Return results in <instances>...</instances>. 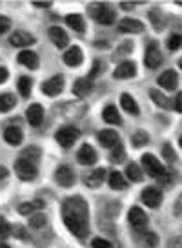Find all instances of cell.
<instances>
[{
    "label": "cell",
    "instance_id": "33",
    "mask_svg": "<svg viewBox=\"0 0 182 248\" xmlns=\"http://www.w3.org/2000/svg\"><path fill=\"white\" fill-rule=\"evenodd\" d=\"M20 157H22V159H26V161H30V163L37 164L38 159H40V148H37V146H28L22 152V155H20Z\"/></svg>",
    "mask_w": 182,
    "mask_h": 248
},
{
    "label": "cell",
    "instance_id": "21",
    "mask_svg": "<svg viewBox=\"0 0 182 248\" xmlns=\"http://www.w3.org/2000/svg\"><path fill=\"white\" fill-rule=\"evenodd\" d=\"M159 84L162 86L164 90H175V88H177V84H179L177 71H175V70H166L159 77Z\"/></svg>",
    "mask_w": 182,
    "mask_h": 248
},
{
    "label": "cell",
    "instance_id": "1",
    "mask_svg": "<svg viewBox=\"0 0 182 248\" xmlns=\"http://www.w3.org/2000/svg\"><path fill=\"white\" fill-rule=\"evenodd\" d=\"M62 219L68 230L78 239L90 235V208L82 195H71L62 204Z\"/></svg>",
    "mask_w": 182,
    "mask_h": 248
},
{
    "label": "cell",
    "instance_id": "50",
    "mask_svg": "<svg viewBox=\"0 0 182 248\" xmlns=\"http://www.w3.org/2000/svg\"><path fill=\"white\" fill-rule=\"evenodd\" d=\"M8 175H9L8 168H6V166H0V183H2V181H4V179L8 177Z\"/></svg>",
    "mask_w": 182,
    "mask_h": 248
},
{
    "label": "cell",
    "instance_id": "49",
    "mask_svg": "<svg viewBox=\"0 0 182 248\" xmlns=\"http://www.w3.org/2000/svg\"><path fill=\"white\" fill-rule=\"evenodd\" d=\"M33 6H35V8H40V9L51 8V2H38V0H35V2H33Z\"/></svg>",
    "mask_w": 182,
    "mask_h": 248
},
{
    "label": "cell",
    "instance_id": "28",
    "mask_svg": "<svg viewBox=\"0 0 182 248\" xmlns=\"http://www.w3.org/2000/svg\"><path fill=\"white\" fill-rule=\"evenodd\" d=\"M109 186L113 188V190H126L128 188V183H126V179L122 175L121 171H113L111 175H109Z\"/></svg>",
    "mask_w": 182,
    "mask_h": 248
},
{
    "label": "cell",
    "instance_id": "22",
    "mask_svg": "<svg viewBox=\"0 0 182 248\" xmlns=\"http://www.w3.org/2000/svg\"><path fill=\"white\" fill-rule=\"evenodd\" d=\"M99 142L106 148L117 146L121 142L119 140V133L115 132V130H102V132H99Z\"/></svg>",
    "mask_w": 182,
    "mask_h": 248
},
{
    "label": "cell",
    "instance_id": "6",
    "mask_svg": "<svg viewBox=\"0 0 182 248\" xmlns=\"http://www.w3.org/2000/svg\"><path fill=\"white\" fill-rule=\"evenodd\" d=\"M15 171L18 179H22V181H33L38 175L37 164L30 163V161H26L22 157L15 161Z\"/></svg>",
    "mask_w": 182,
    "mask_h": 248
},
{
    "label": "cell",
    "instance_id": "24",
    "mask_svg": "<svg viewBox=\"0 0 182 248\" xmlns=\"http://www.w3.org/2000/svg\"><path fill=\"white\" fill-rule=\"evenodd\" d=\"M102 119L106 121L107 124H122V117H121V113H119V109L115 108V106H106V108L102 109Z\"/></svg>",
    "mask_w": 182,
    "mask_h": 248
},
{
    "label": "cell",
    "instance_id": "2",
    "mask_svg": "<svg viewBox=\"0 0 182 248\" xmlns=\"http://www.w3.org/2000/svg\"><path fill=\"white\" fill-rule=\"evenodd\" d=\"M88 13H90L95 20L102 26H111V24L117 20V11H115L109 4H90V8H88Z\"/></svg>",
    "mask_w": 182,
    "mask_h": 248
},
{
    "label": "cell",
    "instance_id": "18",
    "mask_svg": "<svg viewBox=\"0 0 182 248\" xmlns=\"http://www.w3.org/2000/svg\"><path fill=\"white\" fill-rule=\"evenodd\" d=\"M18 62L26 66V68H30V70H37L40 61H38V55L35 51H31V49H24L18 53Z\"/></svg>",
    "mask_w": 182,
    "mask_h": 248
},
{
    "label": "cell",
    "instance_id": "41",
    "mask_svg": "<svg viewBox=\"0 0 182 248\" xmlns=\"http://www.w3.org/2000/svg\"><path fill=\"white\" fill-rule=\"evenodd\" d=\"M131 47H133V44L131 42H124V44H121L119 46V49H117V53H115V59H119V55H128L131 53Z\"/></svg>",
    "mask_w": 182,
    "mask_h": 248
},
{
    "label": "cell",
    "instance_id": "35",
    "mask_svg": "<svg viewBox=\"0 0 182 248\" xmlns=\"http://www.w3.org/2000/svg\"><path fill=\"white\" fill-rule=\"evenodd\" d=\"M16 86H18V92H20V95H22V97H30L33 80H31L30 77H20V78H18V82H16Z\"/></svg>",
    "mask_w": 182,
    "mask_h": 248
},
{
    "label": "cell",
    "instance_id": "53",
    "mask_svg": "<svg viewBox=\"0 0 182 248\" xmlns=\"http://www.w3.org/2000/svg\"><path fill=\"white\" fill-rule=\"evenodd\" d=\"M179 66H181V70H182V59H181V61H179Z\"/></svg>",
    "mask_w": 182,
    "mask_h": 248
},
{
    "label": "cell",
    "instance_id": "37",
    "mask_svg": "<svg viewBox=\"0 0 182 248\" xmlns=\"http://www.w3.org/2000/svg\"><path fill=\"white\" fill-rule=\"evenodd\" d=\"M167 47H169L171 51L181 49L182 47V35L181 33H171V35L167 37Z\"/></svg>",
    "mask_w": 182,
    "mask_h": 248
},
{
    "label": "cell",
    "instance_id": "12",
    "mask_svg": "<svg viewBox=\"0 0 182 248\" xmlns=\"http://www.w3.org/2000/svg\"><path fill=\"white\" fill-rule=\"evenodd\" d=\"M47 37L51 39V42H53V44L59 47V49H62V47H66L69 44L68 33L62 30V28H59V26H53V28H49V31H47Z\"/></svg>",
    "mask_w": 182,
    "mask_h": 248
},
{
    "label": "cell",
    "instance_id": "52",
    "mask_svg": "<svg viewBox=\"0 0 182 248\" xmlns=\"http://www.w3.org/2000/svg\"><path fill=\"white\" fill-rule=\"evenodd\" d=\"M0 248H11V247H8V245H0Z\"/></svg>",
    "mask_w": 182,
    "mask_h": 248
},
{
    "label": "cell",
    "instance_id": "3",
    "mask_svg": "<svg viewBox=\"0 0 182 248\" xmlns=\"http://www.w3.org/2000/svg\"><path fill=\"white\" fill-rule=\"evenodd\" d=\"M78 137H80V130H78L76 126H64V128H61V130L57 132V135H55L57 142H59L62 148H71L76 142Z\"/></svg>",
    "mask_w": 182,
    "mask_h": 248
},
{
    "label": "cell",
    "instance_id": "46",
    "mask_svg": "<svg viewBox=\"0 0 182 248\" xmlns=\"http://www.w3.org/2000/svg\"><path fill=\"white\" fill-rule=\"evenodd\" d=\"M173 108L179 111V113H182V92L177 93V97H175V102H173Z\"/></svg>",
    "mask_w": 182,
    "mask_h": 248
},
{
    "label": "cell",
    "instance_id": "45",
    "mask_svg": "<svg viewBox=\"0 0 182 248\" xmlns=\"http://www.w3.org/2000/svg\"><path fill=\"white\" fill-rule=\"evenodd\" d=\"M167 247L169 248H182V235H179V237H171L169 243H167Z\"/></svg>",
    "mask_w": 182,
    "mask_h": 248
},
{
    "label": "cell",
    "instance_id": "29",
    "mask_svg": "<svg viewBox=\"0 0 182 248\" xmlns=\"http://www.w3.org/2000/svg\"><path fill=\"white\" fill-rule=\"evenodd\" d=\"M44 208V202L40 201V199H37V201H31V202H24V204H20V208H18V212L22 214V216H30L31 212L35 214V212H38V210Z\"/></svg>",
    "mask_w": 182,
    "mask_h": 248
},
{
    "label": "cell",
    "instance_id": "44",
    "mask_svg": "<svg viewBox=\"0 0 182 248\" xmlns=\"http://www.w3.org/2000/svg\"><path fill=\"white\" fill-rule=\"evenodd\" d=\"M150 20H153V26L157 28V30H160V18H159V9H153L152 13H150Z\"/></svg>",
    "mask_w": 182,
    "mask_h": 248
},
{
    "label": "cell",
    "instance_id": "48",
    "mask_svg": "<svg viewBox=\"0 0 182 248\" xmlns=\"http://www.w3.org/2000/svg\"><path fill=\"white\" fill-rule=\"evenodd\" d=\"M8 77H9V71L6 70V68H0V84H2V82H6Z\"/></svg>",
    "mask_w": 182,
    "mask_h": 248
},
{
    "label": "cell",
    "instance_id": "9",
    "mask_svg": "<svg viewBox=\"0 0 182 248\" xmlns=\"http://www.w3.org/2000/svg\"><path fill=\"white\" fill-rule=\"evenodd\" d=\"M62 90H64V77L62 75H55L42 84V93L47 97H57Z\"/></svg>",
    "mask_w": 182,
    "mask_h": 248
},
{
    "label": "cell",
    "instance_id": "26",
    "mask_svg": "<svg viewBox=\"0 0 182 248\" xmlns=\"http://www.w3.org/2000/svg\"><path fill=\"white\" fill-rule=\"evenodd\" d=\"M66 24H68L71 30H75L76 33H84L86 31V22H84V16L78 13H71L66 16Z\"/></svg>",
    "mask_w": 182,
    "mask_h": 248
},
{
    "label": "cell",
    "instance_id": "43",
    "mask_svg": "<svg viewBox=\"0 0 182 248\" xmlns=\"http://www.w3.org/2000/svg\"><path fill=\"white\" fill-rule=\"evenodd\" d=\"M9 28H11V20H9L8 16L0 15V35H2V33H6Z\"/></svg>",
    "mask_w": 182,
    "mask_h": 248
},
{
    "label": "cell",
    "instance_id": "32",
    "mask_svg": "<svg viewBox=\"0 0 182 248\" xmlns=\"http://www.w3.org/2000/svg\"><path fill=\"white\" fill-rule=\"evenodd\" d=\"M148 142H150V133L144 132V130H138V132H135L131 135V144L135 148H142Z\"/></svg>",
    "mask_w": 182,
    "mask_h": 248
},
{
    "label": "cell",
    "instance_id": "31",
    "mask_svg": "<svg viewBox=\"0 0 182 248\" xmlns=\"http://www.w3.org/2000/svg\"><path fill=\"white\" fill-rule=\"evenodd\" d=\"M16 104V97L13 93H2L0 95V111H9Z\"/></svg>",
    "mask_w": 182,
    "mask_h": 248
},
{
    "label": "cell",
    "instance_id": "20",
    "mask_svg": "<svg viewBox=\"0 0 182 248\" xmlns=\"http://www.w3.org/2000/svg\"><path fill=\"white\" fill-rule=\"evenodd\" d=\"M4 139L11 146H18L24 139V133L18 126H9V128H6V132H4Z\"/></svg>",
    "mask_w": 182,
    "mask_h": 248
},
{
    "label": "cell",
    "instance_id": "36",
    "mask_svg": "<svg viewBox=\"0 0 182 248\" xmlns=\"http://www.w3.org/2000/svg\"><path fill=\"white\" fill-rule=\"evenodd\" d=\"M46 223H47V219H46V216L42 212H37V214H33V216L30 217L31 228H44Z\"/></svg>",
    "mask_w": 182,
    "mask_h": 248
},
{
    "label": "cell",
    "instance_id": "47",
    "mask_svg": "<svg viewBox=\"0 0 182 248\" xmlns=\"http://www.w3.org/2000/svg\"><path fill=\"white\" fill-rule=\"evenodd\" d=\"M136 2H121V8L126 9V11H131V9H135Z\"/></svg>",
    "mask_w": 182,
    "mask_h": 248
},
{
    "label": "cell",
    "instance_id": "40",
    "mask_svg": "<svg viewBox=\"0 0 182 248\" xmlns=\"http://www.w3.org/2000/svg\"><path fill=\"white\" fill-rule=\"evenodd\" d=\"M91 247L93 248H113V245L107 239H102V237H95L91 241Z\"/></svg>",
    "mask_w": 182,
    "mask_h": 248
},
{
    "label": "cell",
    "instance_id": "42",
    "mask_svg": "<svg viewBox=\"0 0 182 248\" xmlns=\"http://www.w3.org/2000/svg\"><path fill=\"white\" fill-rule=\"evenodd\" d=\"M162 155L166 157L169 163H175V154H173V148L169 146V144H164L162 146Z\"/></svg>",
    "mask_w": 182,
    "mask_h": 248
},
{
    "label": "cell",
    "instance_id": "38",
    "mask_svg": "<svg viewBox=\"0 0 182 248\" xmlns=\"http://www.w3.org/2000/svg\"><path fill=\"white\" fill-rule=\"evenodd\" d=\"M11 228L13 226L9 225L4 217H0V241H6L11 235Z\"/></svg>",
    "mask_w": 182,
    "mask_h": 248
},
{
    "label": "cell",
    "instance_id": "39",
    "mask_svg": "<svg viewBox=\"0 0 182 248\" xmlns=\"http://www.w3.org/2000/svg\"><path fill=\"white\" fill-rule=\"evenodd\" d=\"M144 243H146V247L155 248L157 245H159V237H157V233H153V232H144Z\"/></svg>",
    "mask_w": 182,
    "mask_h": 248
},
{
    "label": "cell",
    "instance_id": "51",
    "mask_svg": "<svg viewBox=\"0 0 182 248\" xmlns=\"http://www.w3.org/2000/svg\"><path fill=\"white\" fill-rule=\"evenodd\" d=\"M175 4H177V6H182V0H177V2H175Z\"/></svg>",
    "mask_w": 182,
    "mask_h": 248
},
{
    "label": "cell",
    "instance_id": "14",
    "mask_svg": "<svg viewBox=\"0 0 182 248\" xmlns=\"http://www.w3.org/2000/svg\"><path fill=\"white\" fill-rule=\"evenodd\" d=\"M64 62L68 64L69 68H76V66H80L84 62V53H82V49L78 46H71L64 53Z\"/></svg>",
    "mask_w": 182,
    "mask_h": 248
},
{
    "label": "cell",
    "instance_id": "7",
    "mask_svg": "<svg viewBox=\"0 0 182 248\" xmlns=\"http://www.w3.org/2000/svg\"><path fill=\"white\" fill-rule=\"evenodd\" d=\"M164 61L162 57V51L159 49V44L157 42H152L150 46L146 47V55H144V64L148 70H157L160 64Z\"/></svg>",
    "mask_w": 182,
    "mask_h": 248
},
{
    "label": "cell",
    "instance_id": "25",
    "mask_svg": "<svg viewBox=\"0 0 182 248\" xmlns=\"http://www.w3.org/2000/svg\"><path fill=\"white\" fill-rule=\"evenodd\" d=\"M121 106L128 113H131V115H138L140 113V109H138V104L135 102V99L129 95V93H122L121 95Z\"/></svg>",
    "mask_w": 182,
    "mask_h": 248
},
{
    "label": "cell",
    "instance_id": "10",
    "mask_svg": "<svg viewBox=\"0 0 182 248\" xmlns=\"http://www.w3.org/2000/svg\"><path fill=\"white\" fill-rule=\"evenodd\" d=\"M76 159H78V163L84 164V166H91V164L97 163L99 155H97L95 148L91 146V144H82L80 150H78V154H76Z\"/></svg>",
    "mask_w": 182,
    "mask_h": 248
},
{
    "label": "cell",
    "instance_id": "5",
    "mask_svg": "<svg viewBox=\"0 0 182 248\" xmlns=\"http://www.w3.org/2000/svg\"><path fill=\"white\" fill-rule=\"evenodd\" d=\"M128 219H129V225L133 226L136 232L144 233L146 230H148V223H150V219H148V214H146L142 208L133 206V208L129 210Z\"/></svg>",
    "mask_w": 182,
    "mask_h": 248
},
{
    "label": "cell",
    "instance_id": "54",
    "mask_svg": "<svg viewBox=\"0 0 182 248\" xmlns=\"http://www.w3.org/2000/svg\"><path fill=\"white\" fill-rule=\"evenodd\" d=\"M179 142H181V148H182V137H181V140H179Z\"/></svg>",
    "mask_w": 182,
    "mask_h": 248
},
{
    "label": "cell",
    "instance_id": "4",
    "mask_svg": "<svg viewBox=\"0 0 182 248\" xmlns=\"http://www.w3.org/2000/svg\"><path fill=\"white\" fill-rule=\"evenodd\" d=\"M142 166L146 168V171L152 175V177L155 179H160V177H164L167 173V170L164 168V164L160 163L159 159L155 157V155L152 154H146L142 155Z\"/></svg>",
    "mask_w": 182,
    "mask_h": 248
},
{
    "label": "cell",
    "instance_id": "27",
    "mask_svg": "<svg viewBox=\"0 0 182 248\" xmlns=\"http://www.w3.org/2000/svg\"><path fill=\"white\" fill-rule=\"evenodd\" d=\"M150 97H152L153 102H155L157 106H160L162 109H171V108H173L171 101L167 99L166 95H162L160 92H157V90H150Z\"/></svg>",
    "mask_w": 182,
    "mask_h": 248
},
{
    "label": "cell",
    "instance_id": "34",
    "mask_svg": "<svg viewBox=\"0 0 182 248\" xmlns=\"http://www.w3.org/2000/svg\"><path fill=\"white\" fill-rule=\"evenodd\" d=\"M126 159V148L122 146V142H119L117 146L111 148V154H109V161L111 163H122Z\"/></svg>",
    "mask_w": 182,
    "mask_h": 248
},
{
    "label": "cell",
    "instance_id": "23",
    "mask_svg": "<svg viewBox=\"0 0 182 248\" xmlns=\"http://www.w3.org/2000/svg\"><path fill=\"white\" fill-rule=\"evenodd\" d=\"M93 88V80L88 77H82V78H76L75 84H73V95L76 97H86L90 90Z\"/></svg>",
    "mask_w": 182,
    "mask_h": 248
},
{
    "label": "cell",
    "instance_id": "16",
    "mask_svg": "<svg viewBox=\"0 0 182 248\" xmlns=\"http://www.w3.org/2000/svg\"><path fill=\"white\" fill-rule=\"evenodd\" d=\"M136 75V66L135 62L131 61H126V62H121L119 66H117V70L113 71V77L115 78H131Z\"/></svg>",
    "mask_w": 182,
    "mask_h": 248
},
{
    "label": "cell",
    "instance_id": "15",
    "mask_svg": "<svg viewBox=\"0 0 182 248\" xmlns=\"http://www.w3.org/2000/svg\"><path fill=\"white\" fill-rule=\"evenodd\" d=\"M104 179H106V170L104 168H95V170H91L90 173L84 175V183L90 188H99L104 183Z\"/></svg>",
    "mask_w": 182,
    "mask_h": 248
},
{
    "label": "cell",
    "instance_id": "13",
    "mask_svg": "<svg viewBox=\"0 0 182 248\" xmlns=\"http://www.w3.org/2000/svg\"><path fill=\"white\" fill-rule=\"evenodd\" d=\"M9 44L15 47H28L31 44H35V37L31 33H28V31H15L9 37Z\"/></svg>",
    "mask_w": 182,
    "mask_h": 248
},
{
    "label": "cell",
    "instance_id": "17",
    "mask_svg": "<svg viewBox=\"0 0 182 248\" xmlns=\"http://www.w3.org/2000/svg\"><path fill=\"white\" fill-rule=\"evenodd\" d=\"M26 117H28V121H30L31 126H40L42 121H44V108L40 106V104H31L28 111H26Z\"/></svg>",
    "mask_w": 182,
    "mask_h": 248
},
{
    "label": "cell",
    "instance_id": "30",
    "mask_svg": "<svg viewBox=\"0 0 182 248\" xmlns=\"http://www.w3.org/2000/svg\"><path fill=\"white\" fill-rule=\"evenodd\" d=\"M126 173H128L129 181H133V183H140L142 177H144V175H142V168L136 163H129L128 168H126Z\"/></svg>",
    "mask_w": 182,
    "mask_h": 248
},
{
    "label": "cell",
    "instance_id": "19",
    "mask_svg": "<svg viewBox=\"0 0 182 248\" xmlns=\"http://www.w3.org/2000/svg\"><path fill=\"white\" fill-rule=\"evenodd\" d=\"M119 30L122 33H142L144 31V24L136 18H122L119 24Z\"/></svg>",
    "mask_w": 182,
    "mask_h": 248
},
{
    "label": "cell",
    "instance_id": "8",
    "mask_svg": "<svg viewBox=\"0 0 182 248\" xmlns=\"http://www.w3.org/2000/svg\"><path fill=\"white\" fill-rule=\"evenodd\" d=\"M75 179H76L75 171H73V168L68 166V164H62V166H59L57 171H55V181H57L62 188H71V186L75 185Z\"/></svg>",
    "mask_w": 182,
    "mask_h": 248
},
{
    "label": "cell",
    "instance_id": "11",
    "mask_svg": "<svg viewBox=\"0 0 182 248\" xmlns=\"http://www.w3.org/2000/svg\"><path fill=\"white\" fill-rule=\"evenodd\" d=\"M142 202H144L146 206H150V208H157V206H160V202H162V194H160L159 188H155V186L144 188V192H142Z\"/></svg>",
    "mask_w": 182,
    "mask_h": 248
}]
</instances>
